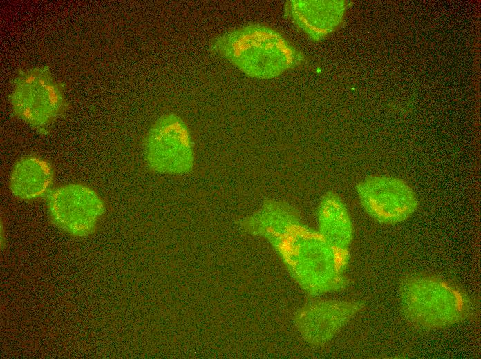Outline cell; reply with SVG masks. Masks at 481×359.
<instances>
[{
  "label": "cell",
  "mask_w": 481,
  "mask_h": 359,
  "mask_svg": "<svg viewBox=\"0 0 481 359\" xmlns=\"http://www.w3.org/2000/svg\"><path fill=\"white\" fill-rule=\"evenodd\" d=\"M210 48L246 75L260 79L275 78L305 61L304 55L281 32L260 23L221 34Z\"/></svg>",
  "instance_id": "6da1fadb"
},
{
  "label": "cell",
  "mask_w": 481,
  "mask_h": 359,
  "mask_svg": "<svg viewBox=\"0 0 481 359\" xmlns=\"http://www.w3.org/2000/svg\"><path fill=\"white\" fill-rule=\"evenodd\" d=\"M289 275L310 296L346 289L348 250L330 244L318 231L306 227L274 248Z\"/></svg>",
  "instance_id": "7a4b0ae2"
},
{
  "label": "cell",
  "mask_w": 481,
  "mask_h": 359,
  "mask_svg": "<svg viewBox=\"0 0 481 359\" xmlns=\"http://www.w3.org/2000/svg\"><path fill=\"white\" fill-rule=\"evenodd\" d=\"M402 313L413 326L423 329L446 328L469 318L474 304L463 290L439 277L412 274L399 284Z\"/></svg>",
  "instance_id": "3957f363"
},
{
  "label": "cell",
  "mask_w": 481,
  "mask_h": 359,
  "mask_svg": "<svg viewBox=\"0 0 481 359\" xmlns=\"http://www.w3.org/2000/svg\"><path fill=\"white\" fill-rule=\"evenodd\" d=\"M148 167L162 174L181 175L191 171L194 163L193 141L185 122L174 113L159 117L149 130L143 144Z\"/></svg>",
  "instance_id": "277c9868"
},
{
  "label": "cell",
  "mask_w": 481,
  "mask_h": 359,
  "mask_svg": "<svg viewBox=\"0 0 481 359\" xmlns=\"http://www.w3.org/2000/svg\"><path fill=\"white\" fill-rule=\"evenodd\" d=\"M356 192L366 213L381 224L403 222L418 207V199L412 188L394 177H367L357 184Z\"/></svg>",
  "instance_id": "5b68a950"
},
{
  "label": "cell",
  "mask_w": 481,
  "mask_h": 359,
  "mask_svg": "<svg viewBox=\"0 0 481 359\" xmlns=\"http://www.w3.org/2000/svg\"><path fill=\"white\" fill-rule=\"evenodd\" d=\"M44 198L55 224L77 236L91 233L105 210L101 197L79 184L50 189Z\"/></svg>",
  "instance_id": "8992f818"
},
{
  "label": "cell",
  "mask_w": 481,
  "mask_h": 359,
  "mask_svg": "<svg viewBox=\"0 0 481 359\" xmlns=\"http://www.w3.org/2000/svg\"><path fill=\"white\" fill-rule=\"evenodd\" d=\"M365 307L357 300H318L307 302L294 313V324L301 338L309 345L321 347Z\"/></svg>",
  "instance_id": "52a82bcc"
},
{
  "label": "cell",
  "mask_w": 481,
  "mask_h": 359,
  "mask_svg": "<svg viewBox=\"0 0 481 359\" xmlns=\"http://www.w3.org/2000/svg\"><path fill=\"white\" fill-rule=\"evenodd\" d=\"M64 91V84L54 79L48 66H45L35 85L14 86L10 95L13 113L42 130L64 112L66 106Z\"/></svg>",
  "instance_id": "ba28073f"
},
{
  "label": "cell",
  "mask_w": 481,
  "mask_h": 359,
  "mask_svg": "<svg viewBox=\"0 0 481 359\" xmlns=\"http://www.w3.org/2000/svg\"><path fill=\"white\" fill-rule=\"evenodd\" d=\"M236 224L244 233L265 239L272 248L307 226L296 208L273 199H265L259 209Z\"/></svg>",
  "instance_id": "9c48e42d"
},
{
  "label": "cell",
  "mask_w": 481,
  "mask_h": 359,
  "mask_svg": "<svg viewBox=\"0 0 481 359\" xmlns=\"http://www.w3.org/2000/svg\"><path fill=\"white\" fill-rule=\"evenodd\" d=\"M345 9L339 1L290 0L284 16L310 40L319 41L341 23Z\"/></svg>",
  "instance_id": "30bf717a"
},
{
  "label": "cell",
  "mask_w": 481,
  "mask_h": 359,
  "mask_svg": "<svg viewBox=\"0 0 481 359\" xmlns=\"http://www.w3.org/2000/svg\"><path fill=\"white\" fill-rule=\"evenodd\" d=\"M318 232L332 246L348 250L353 238V225L341 198L332 191L321 197L317 210Z\"/></svg>",
  "instance_id": "8fae6325"
},
{
  "label": "cell",
  "mask_w": 481,
  "mask_h": 359,
  "mask_svg": "<svg viewBox=\"0 0 481 359\" xmlns=\"http://www.w3.org/2000/svg\"><path fill=\"white\" fill-rule=\"evenodd\" d=\"M53 173L51 166L36 157H24L14 165L10 189L17 197L33 200L44 197L50 190Z\"/></svg>",
  "instance_id": "7c38bea8"
}]
</instances>
